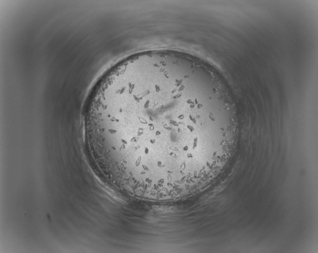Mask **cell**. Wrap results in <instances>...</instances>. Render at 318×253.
<instances>
[{
    "instance_id": "1",
    "label": "cell",
    "mask_w": 318,
    "mask_h": 253,
    "mask_svg": "<svg viewBox=\"0 0 318 253\" xmlns=\"http://www.w3.org/2000/svg\"><path fill=\"white\" fill-rule=\"evenodd\" d=\"M85 130L111 183L126 194L162 201L195 193L218 171L231 122L200 73L156 62L121 69L98 85Z\"/></svg>"
}]
</instances>
